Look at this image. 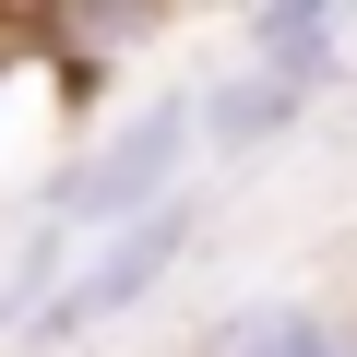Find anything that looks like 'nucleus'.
<instances>
[{
    "mask_svg": "<svg viewBox=\"0 0 357 357\" xmlns=\"http://www.w3.org/2000/svg\"><path fill=\"white\" fill-rule=\"evenodd\" d=\"M191 96L178 84H155V96H131L84 155H60L48 167V191H36V238H60V250H84V238H107V227H131V215H155V203H178L191 191Z\"/></svg>",
    "mask_w": 357,
    "mask_h": 357,
    "instance_id": "nucleus-1",
    "label": "nucleus"
},
{
    "mask_svg": "<svg viewBox=\"0 0 357 357\" xmlns=\"http://www.w3.org/2000/svg\"><path fill=\"white\" fill-rule=\"evenodd\" d=\"M191 238H203V203L178 191V203H155V215H131V227H107V238H84L72 262H60V286L13 321L24 345H84V333H107V321H131L178 262H191Z\"/></svg>",
    "mask_w": 357,
    "mask_h": 357,
    "instance_id": "nucleus-2",
    "label": "nucleus"
},
{
    "mask_svg": "<svg viewBox=\"0 0 357 357\" xmlns=\"http://www.w3.org/2000/svg\"><path fill=\"white\" fill-rule=\"evenodd\" d=\"M345 60H357V13L345 0H250L238 13V72L298 96V107H321V84H345Z\"/></svg>",
    "mask_w": 357,
    "mask_h": 357,
    "instance_id": "nucleus-3",
    "label": "nucleus"
},
{
    "mask_svg": "<svg viewBox=\"0 0 357 357\" xmlns=\"http://www.w3.org/2000/svg\"><path fill=\"white\" fill-rule=\"evenodd\" d=\"M178 357H357V298H238Z\"/></svg>",
    "mask_w": 357,
    "mask_h": 357,
    "instance_id": "nucleus-4",
    "label": "nucleus"
},
{
    "mask_svg": "<svg viewBox=\"0 0 357 357\" xmlns=\"http://www.w3.org/2000/svg\"><path fill=\"white\" fill-rule=\"evenodd\" d=\"M310 107L298 96H274V84H250V72H215L203 96H191V143L203 155H262L274 131H298Z\"/></svg>",
    "mask_w": 357,
    "mask_h": 357,
    "instance_id": "nucleus-5",
    "label": "nucleus"
},
{
    "mask_svg": "<svg viewBox=\"0 0 357 357\" xmlns=\"http://www.w3.org/2000/svg\"><path fill=\"white\" fill-rule=\"evenodd\" d=\"M0 333H13V298H0Z\"/></svg>",
    "mask_w": 357,
    "mask_h": 357,
    "instance_id": "nucleus-6",
    "label": "nucleus"
}]
</instances>
